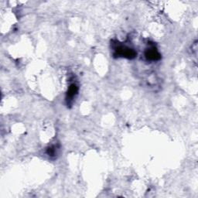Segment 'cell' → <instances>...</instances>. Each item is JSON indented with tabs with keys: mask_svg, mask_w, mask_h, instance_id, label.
<instances>
[{
	"mask_svg": "<svg viewBox=\"0 0 198 198\" xmlns=\"http://www.w3.org/2000/svg\"><path fill=\"white\" fill-rule=\"evenodd\" d=\"M146 57L148 59L152 60H157L159 58V54L156 49L154 48H152V49H149L146 53Z\"/></svg>",
	"mask_w": 198,
	"mask_h": 198,
	"instance_id": "6da1fadb",
	"label": "cell"
},
{
	"mask_svg": "<svg viewBox=\"0 0 198 198\" xmlns=\"http://www.w3.org/2000/svg\"><path fill=\"white\" fill-rule=\"evenodd\" d=\"M77 86L75 85H72L69 88V91H68V96H69L70 98H74L75 97V95H76V93H77Z\"/></svg>",
	"mask_w": 198,
	"mask_h": 198,
	"instance_id": "7a4b0ae2",
	"label": "cell"
}]
</instances>
